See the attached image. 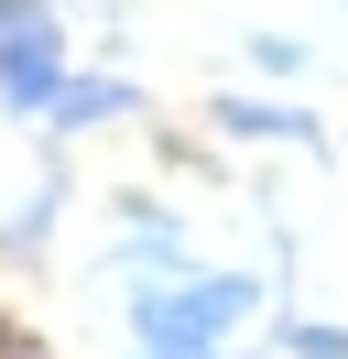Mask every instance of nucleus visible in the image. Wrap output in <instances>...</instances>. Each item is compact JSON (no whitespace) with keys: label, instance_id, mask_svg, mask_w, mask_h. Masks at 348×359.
Segmentation results:
<instances>
[{"label":"nucleus","instance_id":"1","mask_svg":"<svg viewBox=\"0 0 348 359\" xmlns=\"http://www.w3.org/2000/svg\"><path fill=\"white\" fill-rule=\"evenodd\" d=\"M250 316H261V272H185V283L130 294V337L142 348H229Z\"/></svg>","mask_w":348,"mask_h":359},{"label":"nucleus","instance_id":"2","mask_svg":"<svg viewBox=\"0 0 348 359\" xmlns=\"http://www.w3.org/2000/svg\"><path fill=\"white\" fill-rule=\"evenodd\" d=\"M65 76H76V44H65L55 0H0V109L11 120H55Z\"/></svg>","mask_w":348,"mask_h":359},{"label":"nucleus","instance_id":"3","mask_svg":"<svg viewBox=\"0 0 348 359\" xmlns=\"http://www.w3.org/2000/svg\"><path fill=\"white\" fill-rule=\"evenodd\" d=\"M120 272H130V294H142V283H185V272H196V250H185V229H174V218L120 207Z\"/></svg>","mask_w":348,"mask_h":359},{"label":"nucleus","instance_id":"4","mask_svg":"<svg viewBox=\"0 0 348 359\" xmlns=\"http://www.w3.org/2000/svg\"><path fill=\"white\" fill-rule=\"evenodd\" d=\"M130 109H142V88H130V76H109V66H76L44 131H109V120H130Z\"/></svg>","mask_w":348,"mask_h":359},{"label":"nucleus","instance_id":"5","mask_svg":"<svg viewBox=\"0 0 348 359\" xmlns=\"http://www.w3.org/2000/svg\"><path fill=\"white\" fill-rule=\"evenodd\" d=\"M218 131H229V142H294V153H304V142H316V109H294V98H250V88H229V98H218Z\"/></svg>","mask_w":348,"mask_h":359},{"label":"nucleus","instance_id":"6","mask_svg":"<svg viewBox=\"0 0 348 359\" xmlns=\"http://www.w3.org/2000/svg\"><path fill=\"white\" fill-rule=\"evenodd\" d=\"M272 359H348V327H337V316H283Z\"/></svg>","mask_w":348,"mask_h":359},{"label":"nucleus","instance_id":"7","mask_svg":"<svg viewBox=\"0 0 348 359\" xmlns=\"http://www.w3.org/2000/svg\"><path fill=\"white\" fill-rule=\"evenodd\" d=\"M44 229H55V185L11 207V229H0V250H44Z\"/></svg>","mask_w":348,"mask_h":359},{"label":"nucleus","instance_id":"8","mask_svg":"<svg viewBox=\"0 0 348 359\" xmlns=\"http://www.w3.org/2000/svg\"><path fill=\"white\" fill-rule=\"evenodd\" d=\"M250 66L261 76H304V44H294V33H250Z\"/></svg>","mask_w":348,"mask_h":359},{"label":"nucleus","instance_id":"9","mask_svg":"<svg viewBox=\"0 0 348 359\" xmlns=\"http://www.w3.org/2000/svg\"><path fill=\"white\" fill-rule=\"evenodd\" d=\"M0 359H55V348H44L33 327H0Z\"/></svg>","mask_w":348,"mask_h":359},{"label":"nucleus","instance_id":"10","mask_svg":"<svg viewBox=\"0 0 348 359\" xmlns=\"http://www.w3.org/2000/svg\"><path fill=\"white\" fill-rule=\"evenodd\" d=\"M130 359H229V348H130Z\"/></svg>","mask_w":348,"mask_h":359},{"label":"nucleus","instance_id":"11","mask_svg":"<svg viewBox=\"0 0 348 359\" xmlns=\"http://www.w3.org/2000/svg\"><path fill=\"white\" fill-rule=\"evenodd\" d=\"M337 11H348V0H337Z\"/></svg>","mask_w":348,"mask_h":359}]
</instances>
